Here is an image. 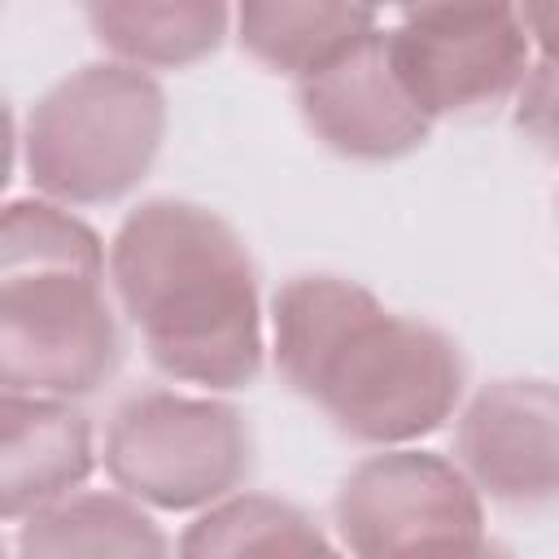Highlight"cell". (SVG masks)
<instances>
[{
	"label": "cell",
	"mask_w": 559,
	"mask_h": 559,
	"mask_svg": "<svg viewBox=\"0 0 559 559\" xmlns=\"http://www.w3.org/2000/svg\"><path fill=\"white\" fill-rule=\"evenodd\" d=\"M114 262L153 354L170 371L210 384H231L253 371L258 328L249 266L214 218L183 205H153L131 218Z\"/></svg>",
	"instance_id": "obj_1"
},
{
	"label": "cell",
	"mask_w": 559,
	"mask_h": 559,
	"mask_svg": "<svg viewBox=\"0 0 559 559\" xmlns=\"http://www.w3.org/2000/svg\"><path fill=\"white\" fill-rule=\"evenodd\" d=\"M280 354L297 384L319 393L345 424L376 437L428 428L454 389L441 341L384 319L362 293L328 280L288 288Z\"/></svg>",
	"instance_id": "obj_2"
},
{
	"label": "cell",
	"mask_w": 559,
	"mask_h": 559,
	"mask_svg": "<svg viewBox=\"0 0 559 559\" xmlns=\"http://www.w3.org/2000/svg\"><path fill=\"white\" fill-rule=\"evenodd\" d=\"M114 332L96 301L92 236L17 205L0 218V380L26 389H87L109 367Z\"/></svg>",
	"instance_id": "obj_3"
},
{
	"label": "cell",
	"mask_w": 559,
	"mask_h": 559,
	"mask_svg": "<svg viewBox=\"0 0 559 559\" xmlns=\"http://www.w3.org/2000/svg\"><path fill=\"white\" fill-rule=\"evenodd\" d=\"M157 135V92L135 74L96 70L66 83L39 114L31 162L57 192L105 197L144 166Z\"/></svg>",
	"instance_id": "obj_4"
},
{
	"label": "cell",
	"mask_w": 559,
	"mask_h": 559,
	"mask_svg": "<svg viewBox=\"0 0 559 559\" xmlns=\"http://www.w3.org/2000/svg\"><path fill=\"white\" fill-rule=\"evenodd\" d=\"M310 118L354 153H393L424 131V114L402 92L389 52L362 35L310 74Z\"/></svg>",
	"instance_id": "obj_5"
},
{
	"label": "cell",
	"mask_w": 559,
	"mask_h": 559,
	"mask_svg": "<svg viewBox=\"0 0 559 559\" xmlns=\"http://www.w3.org/2000/svg\"><path fill=\"white\" fill-rule=\"evenodd\" d=\"M367 0H245V39L271 66L314 74L362 39Z\"/></svg>",
	"instance_id": "obj_6"
},
{
	"label": "cell",
	"mask_w": 559,
	"mask_h": 559,
	"mask_svg": "<svg viewBox=\"0 0 559 559\" xmlns=\"http://www.w3.org/2000/svg\"><path fill=\"white\" fill-rule=\"evenodd\" d=\"M83 424L57 406L0 402V502H22L83 467Z\"/></svg>",
	"instance_id": "obj_7"
},
{
	"label": "cell",
	"mask_w": 559,
	"mask_h": 559,
	"mask_svg": "<svg viewBox=\"0 0 559 559\" xmlns=\"http://www.w3.org/2000/svg\"><path fill=\"white\" fill-rule=\"evenodd\" d=\"M100 39L148 61H188L218 39V0H87Z\"/></svg>",
	"instance_id": "obj_8"
},
{
	"label": "cell",
	"mask_w": 559,
	"mask_h": 559,
	"mask_svg": "<svg viewBox=\"0 0 559 559\" xmlns=\"http://www.w3.org/2000/svg\"><path fill=\"white\" fill-rule=\"evenodd\" d=\"M4 162H9V122H4V109H0V179H4Z\"/></svg>",
	"instance_id": "obj_9"
},
{
	"label": "cell",
	"mask_w": 559,
	"mask_h": 559,
	"mask_svg": "<svg viewBox=\"0 0 559 559\" xmlns=\"http://www.w3.org/2000/svg\"><path fill=\"white\" fill-rule=\"evenodd\" d=\"M367 4H371V0H367Z\"/></svg>",
	"instance_id": "obj_10"
}]
</instances>
